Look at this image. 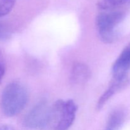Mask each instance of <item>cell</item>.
Returning <instances> with one entry per match:
<instances>
[{
	"label": "cell",
	"mask_w": 130,
	"mask_h": 130,
	"mask_svg": "<svg viewBox=\"0 0 130 130\" xmlns=\"http://www.w3.org/2000/svg\"><path fill=\"white\" fill-rule=\"evenodd\" d=\"M10 36L9 30L5 25L0 21V40H5L8 39Z\"/></svg>",
	"instance_id": "obj_11"
},
{
	"label": "cell",
	"mask_w": 130,
	"mask_h": 130,
	"mask_svg": "<svg viewBox=\"0 0 130 130\" xmlns=\"http://www.w3.org/2000/svg\"><path fill=\"white\" fill-rule=\"evenodd\" d=\"M77 106L72 100L56 101L51 106V124L54 130H68L73 124Z\"/></svg>",
	"instance_id": "obj_2"
},
{
	"label": "cell",
	"mask_w": 130,
	"mask_h": 130,
	"mask_svg": "<svg viewBox=\"0 0 130 130\" xmlns=\"http://www.w3.org/2000/svg\"><path fill=\"white\" fill-rule=\"evenodd\" d=\"M50 124L51 105L45 100L36 104L24 119L25 127L31 129H45Z\"/></svg>",
	"instance_id": "obj_4"
},
{
	"label": "cell",
	"mask_w": 130,
	"mask_h": 130,
	"mask_svg": "<svg viewBox=\"0 0 130 130\" xmlns=\"http://www.w3.org/2000/svg\"><path fill=\"white\" fill-rule=\"evenodd\" d=\"M130 69V43L128 44L117 58L112 68L113 80L125 81Z\"/></svg>",
	"instance_id": "obj_5"
},
{
	"label": "cell",
	"mask_w": 130,
	"mask_h": 130,
	"mask_svg": "<svg viewBox=\"0 0 130 130\" xmlns=\"http://www.w3.org/2000/svg\"><path fill=\"white\" fill-rule=\"evenodd\" d=\"M124 13L121 11L101 13L96 19V27L101 40L106 43L114 42L118 37L117 27L123 21Z\"/></svg>",
	"instance_id": "obj_3"
},
{
	"label": "cell",
	"mask_w": 130,
	"mask_h": 130,
	"mask_svg": "<svg viewBox=\"0 0 130 130\" xmlns=\"http://www.w3.org/2000/svg\"><path fill=\"white\" fill-rule=\"evenodd\" d=\"M91 72L86 65L77 63L73 66L71 73V81L75 85L85 83L90 77Z\"/></svg>",
	"instance_id": "obj_6"
},
{
	"label": "cell",
	"mask_w": 130,
	"mask_h": 130,
	"mask_svg": "<svg viewBox=\"0 0 130 130\" xmlns=\"http://www.w3.org/2000/svg\"><path fill=\"white\" fill-rule=\"evenodd\" d=\"M126 114L121 109L114 110L110 114L105 130H120L125 120Z\"/></svg>",
	"instance_id": "obj_7"
},
{
	"label": "cell",
	"mask_w": 130,
	"mask_h": 130,
	"mask_svg": "<svg viewBox=\"0 0 130 130\" xmlns=\"http://www.w3.org/2000/svg\"><path fill=\"white\" fill-rule=\"evenodd\" d=\"M128 0H97V6L99 8L109 10L124 5Z\"/></svg>",
	"instance_id": "obj_9"
},
{
	"label": "cell",
	"mask_w": 130,
	"mask_h": 130,
	"mask_svg": "<svg viewBox=\"0 0 130 130\" xmlns=\"http://www.w3.org/2000/svg\"><path fill=\"white\" fill-rule=\"evenodd\" d=\"M125 81H116L113 80L111 85L109 86V88L102 94L101 97L99 100L96 105L98 110H100L104 107V104H106L107 102L115 94L117 91L119 90L124 85Z\"/></svg>",
	"instance_id": "obj_8"
},
{
	"label": "cell",
	"mask_w": 130,
	"mask_h": 130,
	"mask_svg": "<svg viewBox=\"0 0 130 130\" xmlns=\"http://www.w3.org/2000/svg\"><path fill=\"white\" fill-rule=\"evenodd\" d=\"M5 71H6V63L2 52L0 50V84L2 82V80L5 76Z\"/></svg>",
	"instance_id": "obj_12"
},
{
	"label": "cell",
	"mask_w": 130,
	"mask_h": 130,
	"mask_svg": "<svg viewBox=\"0 0 130 130\" xmlns=\"http://www.w3.org/2000/svg\"><path fill=\"white\" fill-rule=\"evenodd\" d=\"M16 0H0V17L5 16L11 11Z\"/></svg>",
	"instance_id": "obj_10"
},
{
	"label": "cell",
	"mask_w": 130,
	"mask_h": 130,
	"mask_svg": "<svg viewBox=\"0 0 130 130\" xmlns=\"http://www.w3.org/2000/svg\"><path fill=\"white\" fill-rule=\"evenodd\" d=\"M0 130H15V129H14L11 126L5 124V125L0 126Z\"/></svg>",
	"instance_id": "obj_13"
},
{
	"label": "cell",
	"mask_w": 130,
	"mask_h": 130,
	"mask_svg": "<svg viewBox=\"0 0 130 130\" xmlns=\"http://www.w3.org/2000/svg\"><path fill=\"white\" fill-rule=\"evenodd\" d=\"M28 99L27 90L22 84L11 83L3 89L1 94V110L6 116H15L25 108Z\"/></svg>",
	"instance_id": "obj_1"
}]
</instances>
